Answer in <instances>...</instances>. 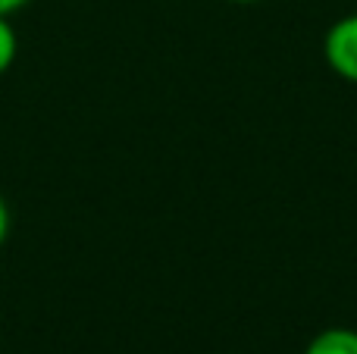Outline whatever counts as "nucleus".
Listing matches in <instances>:
<instances>
[{"label": "nucleus", "instance_id": "obj_1", "mask_svg": "<svg viewBox=\"0 0 357 354\" xmlns=\"http://www.w3.org/2000/svg\"><path fill=\"white\" fill-rule=\"evenodd\" d=\"M323 60L348 85H357V13L335 19L323 35Z\"/></svg>", "mask_w": 357, "mask_h": 354}, {"label": "nucleus", "instance_id": "obj_2", "mask_svg": "<svg viewBox=\"0 0 357 354\" xmlns=\"http://www.w3.org/2000/svg\"><path fill=\"white\" fill-rule=\"evenodd\" d=\"M304 354H357V330L329 326L307 342Z\"/></svg>", "mask_w": 357, "mask_h": 354}, {"label": "nucleus", "instance_id": "obj_3", "mask_svg": "<svg viewBox=\"0 0 357 354\" xmlns=\"http://www.w3.org/2000/svg\"><path fill=\"white\" fill-rule=\"evenodd\" d=\"M16 54H19L16 29L10 25V19L6 16H0V75L10 72V66L16 63Z\"/></svg>", "mask_w": 357, "mask_h": 354}, {"label": "nucleus", "instance_id": "obj_4", "mask_svg": "<svg viewBox=\"0 0 357 354\" xmlns=\"http://www.w3.org/2000/svg\"><path fill=\"white\" fill-rule=\"evenodd\" d=\"M6 236H10V207H6L3 194H0V245L6 242Z\"/></svg>", "mask_w": 357, "mask_h": 354}, {"label": "nucleus", "instance_id": "obj_5", "mask_svg": "<svg viewBox=\"0 0 357 354\" xmlns=\"http://www.w3.org/2000/svg\"><path fill=\"white\" fill-rule=\"evenodd\" d=\"M31 0H0V16H6L10 19L13 13H19V10H25Z\"/></svg>", "mask_w": 357, "mask_h": 354}, {"label": "nucleus", "instance_id": "obj_6", "mask_svg": "<svg viewBox=\"0 0 357 354\" xmlns=\"http://www.w3.org/2000/svg\"><path fill=\"white\" fill-rule=\"evenodd\" d=\"M222 3H238V6H248V3H260V0H222Z\"/></svg>", "mask_w": 357, "mask_h": 354}]
</instances>
